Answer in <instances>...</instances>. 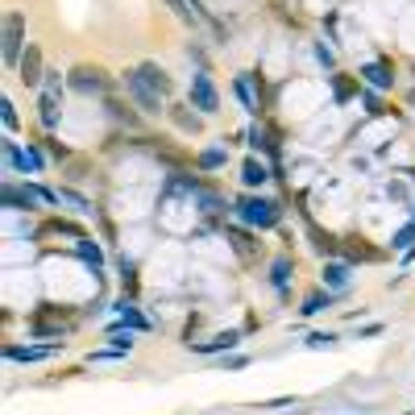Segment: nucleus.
Returning a JSON list of instances; mask_svg holds the SVG:
<instances>
[{"label":"nucleus","instance_id":"13","mask_svg":"<svg viewBox=\"0 0 415 415\" xmlns=\"http://www.w3.org/2000/svg\"><path fill=\"white\" fill-rule=\"evenodd\" d=\"M245 138H249V150H253V154H270V158H278V133L270 129V125H258V121H253Z\"/></svg>","mask_w":415,"mask_h":415},{"label":"nucleus","instance_id":"22","mask_svg":"<svg viewBox=\"0 0 415 415\" xmlns=\"http://www.w3.org/2000/svg\"><path fill=\"white\" fill-rule=\"evenodd\" d=\"M225 162H229V150H225V145H212V150H204V154L195 158L199 171H220Z\"/></svg>","mask_w":415,"mask_h":415},{"label":"nucleus","instance_id":"9","mask_svg":"<svg viewBox=\"0 0 415 415\" xmlns=\"http://www.w3.org/2000/svg\"><path fill=\"white\" fill-rule=\"evenodd\" d=\"M62 349V341H50V345H4V357L8 362H46Z\"/></svg>","mask_w":415,"mask_h":415},{"label":"nucleus","instance_id":"12","mask_svg":"<svg viewBox=\"0 0 415 415\" xmlns=\"http://www.w3.org/2000/svg\"><path fill=\"white\" fill-rule=\"evenodd\" d=\"M349 278H353V262H341V258L324 262V270H320L324 291H341V286H349Z\"/></svg>","mask_w":415,"mask_h":415},{"label":"nucleus","instance_id":"29","mask_svg":"<svg viewBox=\"0 0 415 415\" xmlns=\"http://www.w3.org/2000/svg\"><path fill=\"white\" fill-rule=\"evenodd\" d=\"M303 345H308V349H336V336H332V332H312Z\"/></svg>","mask_w":415,"mask_h":415},{"label":"nucleus","instance_id":"17","mask_svg":"<svg viewBox=\"0 0 415 415\" xmlns=\"http://www.w3.org/2000/svg\"><path fill=\"white\" fill-rule=\"evenodd\" d=\"M112 312H117V320L125 324V328H133V332H150L154 324L141 316L138 308H133V299H121V303H112Z\"/></svg>","mask_w":415,"mask_h":415},{"label":"nucleus","instance_id":"1","mask_svg":"<svg viewBox=\"0 0 415 415\" xmlns=\"http://www.w3.org/2000/svg\"><path fill=\"white\" fill-rule=\"evenodd\" d=\"M232 212H237V220L249 225V229H275L278 220H282L278 199H266V195H241Z\"/></svg>","mask_w":415,"mask_h":415},{"label":"nucleus","instance_id":"24","mask_svg":"<svg viewBox=\"0 0 415 415\" xmlns=\"http://www.w3.org/2000/svg\"><path fill=\"white\" fill-rule=\"evenodd\" d=\"M291 275H295V262H291V258H278L275 266H270V282H275L278 291L291 286Z\"/></svg>","mask_w":415,"mask_h":415},{"label":"nucleus","instance_id":"3","mask_svg":"<svg viewBox=\"0 0 415 415\" xmlns=\"http://www.w3.org/2000/svg\"><path fill=\"white\" fill-rule=\"evenodd\" d=\"M67 84H71L79 95H104L108 88H112V75H108L104 67H95V62H79V67L67 75Z\"/></svg>","mask_w":415,"mask_h":415},{"label":"nucleus","instance_id":"4","mask_svg":"<svg viewBox=\"0 0 415 415\" xmlns=\"http://www.w3.org/2000/svg\"><path fill=\"white\" fill-rule=\"evenodd\" d=\"M125 95L138 104L145 117H158V112H166V108H162V95H158L150 84H145V79H141L138 67H133V71H125Z\"/></svg>","mask_w":415,"mask_h":415},{"label":"nucleus","instance_id":"27","mask_svg":"<svg viewBox=\"0 0 415 415\" xmlns=\"http://www.w3.org/2000/svg\"><path fill=\"white\" fill-rule=\"evenodd\" d=\"M415 245V220L407 225V229H399L395 237H390V249H411Z\"/></svg>","mask_w":415,"mask_h":415},{"label":"nucleus","instance_id":"19","mask_svg":"<svg viewBox=\"0 0 415 415\" xmlns=\"http://www.w3.org/2000/svg\"><path fill=\"white\" fill-rule=\"evenodd\" d=\"M362 79H366L369 88H395V67L390 62H369V67H362Z\"/></svg>","mask_w":415,"mask_h":415},{"label":"nucleus","instance_id":"33","mask_svg":"<svg viewBox=\"0 0 415 415\" xmlns=\"http://www.w3.org/2000/svg\"><path fill=\"white\" fill-rule=\"evenodd\" d=\"M332 79H336V100H349L353 95V84H345L341 75H332Z\"/></svg>","mask_w":415,"mask_h":415},{"label":"nucleus","instance_id":"31","mask_svg":"<svg viewBox=\"0 0 415 415\" xmlns=\"http://www.w3.org/2000/svg\"><path fill=\"white\" fill-rule=\"evenodd\" d=\"M0 108H4V129H8V133H17V125H21V121H17V108H13V100H4Z\"/></svg>","mask_w":415,"mask_h":415},{"label":"nucleus","instance_id":"28","mask_svg":"<svg viewBox=\"0 0 415 415\" xmlns=\"http://www.w3.org/2000/svg\"><path fill=\"white\" fill-rule=\"evenodd\" d=\"M121 286H125V295H129V299L138 295V270H133L129 262H121Z\"/></svg>","mask_w":415,"mask_h":415},{"label":"nucleus","instance_id":"5","mask_svg":"<svg viewBox=\"0 0 415 415\" xmlns=\"http://www.w3.org/2000/svg\"><path fill=\"white\" fill-rule=\"evenodd\" d=\"M25 54V17L4 13V67H17Z\"/></svg>","mask_w":415,"mask_h":415},{"label":"nucleus","instance_id":"10","mask_svg":"<svg viewBox=\"0 0 415 415\" xmlns=\"http://www.w3.org/2000/svg\"><path fill=\"white\" fill-rule=\"evenodd\" d=\"M104 108H108V117H112L117 125H125V129H141V121H145V112H133V108H138L133 100H117V95H104Z\"/></svg>","mask_w":415,"mask_h":415},{"label":"nucleus","instance_id":"25","mask_svg":"<svg viewBox=\"0 0 415 415\" xmlns=\"http://www.w3.org/2000/svg\"><path fill=\"white\" fill-rule=\"evenodd\" d=\"M324 308H332V291H312L308 299H303V316H316V312H324Z\"/></svg>","mask_w":415,"mask_h":415},{"label":"nucleus","instance_id":"20","mask_svg":"<svg viewBox=\"0 0 415 415\" xmlns=\"http://www.w3.org/2000/svg\"><path fill=\"white\" fill-rule=\"evenodd\" d=\"M266 179H270V166L258 162V158H245V166H241V183L253 191V187H266Z\"/></svg>","mask_w":415,"mask_h":415},{"label":"nucleus","instance_id":"11","mask_svg":"<svg viewBox=\"0 0 415 415\" xmlns=\"http://www.w3.org/2000/svg\"><path fill=\"white\" fill-rule=\"evenodd\" d=\"M241 345V332L229 328V332H216V336H208V341H187V349L191 353H232Z\"/></svg>","mask_w":415,"mask_h":415},{"label":"nucleus","instance_id":"35","mask_svg":"<svg viewBox=\"0 0 415 415\" xmlns=\"http://www.w3.org/2000/svg\"><path fill=\"white\" fill-rule=\"evenodd\" d=\"M46 150L54 154V158H67V145H58V141H46Z\"/></svg>","mask_w":415,"mask_h":415},{"label":"nucleus","instance_id":"32","mask_svg":"<svg viewBox=\"0 0 415 415\" xmlns=\"http://www.w3.org/2000/svg\"><path fill=\"white\" fill-rule=\"evenodd\" d=\"M42 92L62 95V79H58V71H46V84H42Z\"/></svg>","mask_w":415,"mask_h":415},{"label":"nucleus","instance_id":"21","mask_svg":"<svg viewBox=\"0 0 415 415\" xmlns=\"http://www.w3.org/2000/svg\"><path fill=\"white\" fill-rule=\"evenodd\" d=\"M166 4H171V13H175V17H179L183 25H191V29H199V25H204V17H199V8H195L191 0H166Z\"/></svg>","mask_w":415,"mask_h":415},{"label":"nucleus","instance_id":"23","mask_svg":"<svg viewBox=\"0 0 415 415\" xmlns=\"http://www.w3.org/2000/svg\"><path fill=\"white\" fill-rule=\"evenodd\" d=\"M75 249H79V258H84V262H92V270L104 266V253H100V245H95L92 237H75Z\"/></svg>","mask_w":415,"mask_h":415},{"label":"nucleus","instance_id":"2","mask_svg":"<svg viewBox=\"0 0 415 415\" xmlns=\"http://www.w3.org/2000/svg\"><path fill=\"white\" fill-rule=\"evenodd\" d=\"M0 204H4V212H38L46 199V187L38 183H13V179H4V191H0Z\"/></svg>","mask_w":415,"mask_h":415},{"label":"nucleus","instance_id":"34","mask_svg":"<svg viewBox=\"0 0 415 415\" xmlns=\"http://www.w3.org/2000/svg\"><path fill=\"white\" fill-rule=\"evenodd\" d=\"M316 54H320V62H324V67H332V50L324 46V42H320V46H316Z\"/></svg>","mask_w":415,"mask_h":415},{"label":"nucleus","instance_id":"26","mask_svg":"<svg viewBox=\"0 0 415 415\" xmlns=\"http://www.w3.org/2000/svg\"><path fill=\"white\" fill-rule=\"evenodd\" d=\"M42 125L46 129L58 125V95H50V92H42Z\"/></svg>","mask_w":415,"mask_h":415},{"label":"nucleus","instance_id":"6","mask_svg":"<svg viewBox=\"0 0 415 415\" xmlns=\"http://www.w3.org/2000/svg\"><path fill=\"white\" fill-rule=\"evenodd\" d=\"M191 108L204 112V117H212V112L220 108V95H216V84H212L208 71H195V75H191Z\"/></svg>","mask_w":415,"mask_h":415},{"label":"nucleus","instance_id":"14","mask_svg":"<svg viewBox=\"0 0 415 415\" xmlns=\"http://www.w3.org/2000/svg\"><path fill=\"white\" fill-rule=\"evenodd\" d=\"M225 232H229L232 249H237V253H241L245 262H253V258L262 253V241H258V237H253L249 229H241V225H232V229H225Z\"/></svg>","mask_w":415,"mask_h":415},{"label":"nucleus","instance_id":"30","mask_svg":"<svg viewBox=\"0 0 415 415\" xmlns=\"http://www.w3.org/2000/svg\"><path fill=\"white\" fill-rule=\"evenodd\" d=\"M241 366H249L245 353H220V369H241Z\"/></svg>","mask_w":415,"mask_h":415},{"label":"nucleus","instance_id":"7","mask_svg":"<svg viewBox=\"0 0 415 415\" xmlns=\"http://www.w3.org/2000/svg\"><path fill=\"white\" fill-rule=\"evenodd\" d=\"M4 166H8V171H21V175H25V171H29V175H42V166H46V162H42V154H38L34 145H25V150H21L17 141L8 138V141H4Z\"/></svg>","mask_w":415,"mask_h":415},{"label":"nucleus","instance_id":"15","mask_svg":"<svg viewBox=\"0 0 415 415\" xmlns=\"http://www.w3.org/2000/svg\"><path fill=\"white\" fill-rule=\"evenodd\" d=\"M253 79H258V75H237V79H232V92H237L241 108H245L249 117H262V100L253 95Z\"/></svg>","mask_w":415,"mask_h":415},{"label":"nucleus","instance_id":"18","mask_svg":"<svg viewBox=\"0 0 415 415\" xmlns=\"http://www.w3.org/2000/svg\"><path fill=\"white\" fill-rule=\"evenodd\" d=\"M166 112H171V121H175L183 133H199V129H204V112H191V104H171Z\"/></svg>","mask_w":415,"mask_h":415},{"label":"nucleus","instance_id":"8","mask_svg":"<svg viewBox=\"0 0 415 415\" xmlns=\"http://www.w3.org/2000/svg\"><path fill=\"white\" fill-rule=\"evenodd\" d=\"M17 79H21L25 88H42V84H46V62H42V50L38 46H25L21 62H17Z\"/></svg>","mask_w":415,"mask_h":415},{"label":"nucleus","instance_id":"16","mask_svg":"<svg viewBox=\"0 0 415 415\" xmlns=\"http://www.w3.org/2000/svg\"><path fill=\"white\" fill-rule=\"evenodd\" d=\"M138 75H141V79H145V84H150V88H154L158 95H162V100L175 92V79H171V75H166V71H162L158 62H141V67H138Z\"/></svg>","mask_w":415,"mask_h":415}]
</instances>
